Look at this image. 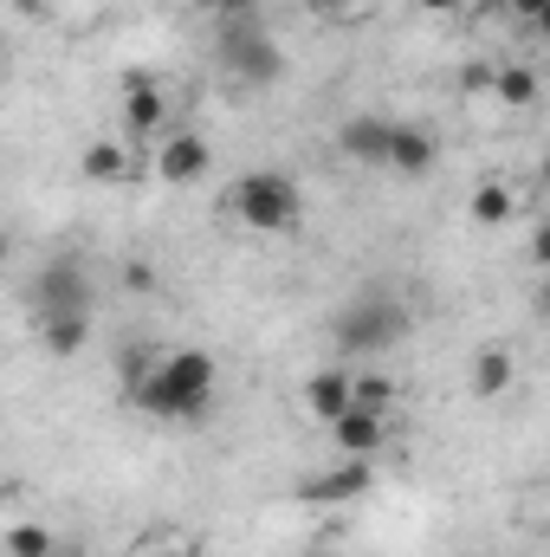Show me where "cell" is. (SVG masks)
<instances>
[{"label":"cell","instance_id":"cell-13","mask_svg":"<svg viewBox=\"0 0 550 557\" xmlns=\"http://www.w3.org/2000/svg\"><path fill=\"white\" fill-rule=\"evenodd\" d=\"M343 409H350V370H343V363H324V370H311V376L298 383V416L304 421L330 428Z\"/></svg>","mask_w":550,"mask_h":557},{"label":"cell","instance_id":"cell-11","mask_svg":"<svg viewBox=\"0 0 550 557\" xmlns=\"http://www.w3.org/2000/svg\"><path fill=\"white\" fill-rule=\"evenodd\" d=\"M137 169H142V149H130L124 137H91L78 149V175L91 188H124V182H137Z\"/></svg>","mask_w":550,"mask_h":557},{"label":"cell","instance_id":"cell-8","mask_svg":"<svg viewBox=\"0 0 550 557\" xmlns=\"http://www.w3.org/2000/svg\"><path fill=\"white\" fill-rule=\"evenodd\" d=\"M330 434V447H337V460H376L389 441H396V416H383V409H363V403H350L343 416L324 428Z\"/></svg>","mask_w":550,"mask_h":557},{"label":"cell","instance_id":"cell-12","mask_svg":"<svg viewBox=\"0 0 550 557\" xmlns=\"http://www.w3.org/2000/svg\"><path fill=\"white\" fill-rule=\"evenodd\" d=\"M440 169V137L427 124H409L396 117V143H389V169L383 175H402V182H427Z\"/></svg>","mask_w":550,"mask_h":557},{"label":"cell","instance_id":"cell-17","mask_svg":"<svg viewBox=\"0 0 550 557\" xmlns=\"http://www.w3.org/2000/svg\"><path fill=\"white\" fill-rule=\"evenodd\" d=\"M0 557H65V539L46 519H13L0 532Z\"/></svg>","mask_w":550,"mask_h":557},{"label":"cell","instance_id":"cell-2","mask_svg":"<svg viewBox=\"0 0 550 557\" xmlns=\"http://www.w3.org/2000/svg\"><path fill=\"white\" fill-rule=\"evenodd\" d=\"M221 214L240 227V234H260V240H285L304 227V182L291 169H247L227 182L221 195Z\"/></svg>","mask_w":550,"mask_h":557},{"label":"cell","instance_id":"cell-7","mask_svg":"<svg viewBox=\"0 0 550 557\" xmlns=\"http://www.w3.org/2000/svg\"><path fill=\"white\" fill-rule=\"evenodd\" d=\"M26 305H33V318H46V311H91V273H85V260H46L33 273Z\"/></svg>","mask_w":550,"mask_h":557},{"label":"cell","instance_id":"cell-21","mask_svg":"<svg viewBox=\"0 0 550 557\" xmlns=\"http://www.w3.org/2000/svg\"><path fill=\"white\" fill-rule=\"evenodd\" d=\"M499 7H505L518 26H545L550 20V0H499Z\"/></svg>","mask_w":550,"mask_h":557},{"label":"cell","instance_id":"cell-4","mask_svg":"<svg viewBox=\"0 0 550 557\" xmlns=\"http://www.w3.org/2000/svg\"><path fill=\"white\" fill-rule=\"evenodd\" d=\"M214 59H221V72H227L234 85H253V91H266V85L285 78V46H278L253 13H227V20H221Z\"/></svg>","mask_w":550,"mask_h":557},{"label":"cell","instance_id":"cell-5","mask_svg":"<svg viewBox=\"0 0 550 557\" xmlns=\"http://www.w3.org/2000/svg\"><path fill=\"white\" fill-rule=\"evenodd\" d=\"M175 131V104H168V85L155 78V72H124V85H117V137L130 143V149H149L155 137H168Z\"/></svg>","mask_w":550,"mask_h":557},{"label":"cell","instance_id":"cell-19","mask_svg":"<svg viewBox=\"0 0 550 557\" xmlns=\"http://www.w3.org/2000/svg\"><path fill=\"white\" fill-rule=\"evenodd\" d=\"M350 403L396 416V409H402V383H396V376H383V370H350Z\"/></svg>","mask_w":550,"mask_h":557},{"label":"cell","instance_id":"cell-10","mask_svg":"<svg viewBox=\"0 0 550 557\" xmlns=\"http://www.w3.org/2000/svg\"><path fill=\"white\" fill-rule=\"evenodd\" d=\"M370 486H376V460H337V467L311 473V480L298 486V499H304V506H357Z\"/></svg>","mask_w":550,"mask_h":557},{"label":"cell","instance_id":"cell-9","mask_svg":"<svg viewBox=\"0 0 550 557\" xmlns=\"http://www.w3.org/2000/svg\"><path fill=\"white\" fill-rule=\"evenodd\" d=\"M389 143H396V117H383V111H357V117H343L337 124V156L343 162H357V169H389Z\"/></svg>","mask_w":550,"mask_h":557},{"label":"cell","instance_id":"cell-20","mask_svg":"<svg viewBox=\"0 0 550 557\" xmlns=\"http://www.w3.org/2000/svg\"><path fill=\"white\" fill-rule=\"evenodd\" d=\"M370 0H304V13L311 20H324V26H337V20H357Z\"/></svg>","mask_w":550,"mask_h":557},{"label":"cell","instance_id":"cell-3","mask_svg":"<svg viewBox=\"0 0 550 557\" xmlns=\"http://www.w3.org/2000/svg\"><path fill=\"white\" fill-rule=\"evenodd\" d=\"M409 305L396 298V292H357L337 318H330V344L343 350V357H383V350H396L402 337H409Z\"/></svg>","mask_w":550,"mask_h":557},{"label":"cell","instance_id":"cell-15","mask_svg":"<svg viewBox=\"0 0 550 557\" xmlns=\"http://www.w3.org/2000/svg\"><path fill=\"white\" fill-rule=\"evenodd\" d=\"M512 383H518V357H512V344H479L473 363H466V389H473V403H499V396H512Z\"/></svg>","mask_w":550,"mask_h":557},{"label":"cell","instance_id":"cell-25","mask_svg":"<svg viewBox=\"0 0 550 557\" xmlns=\"http://www.w3.org/2000/svg\"><path fill=\"white\" fill-rule=\"evenodd\" d=\"M155 557H201L195 545H168V552H155Z\"/></svg>","mask_w":550,"mask_h":557},{"label":"cell","instance_id":"cell-18","mask_svg":"<svg viewBox=\"0 0 550 557\" xmlns=\"http://www.w3.org/2000/svg\"><path fill=\"white\" fill-rule=\"evenodd\" d=\"M492 98H499L505 111H532V104L545 98V78H538L532 65H499V72H492Z\"/></svg>","mask_w":550,"mask_h":557},{"label":"cell","instance_id":"cell-16","mask_svg":"<svg viewBox=\"0 0 550 557\" xmlns=\"http://www.w3.org/2000/svg\"><path fill=\"white\" fill-rule=\"evenodd\" d=\"M91 324H98L91 311H46V318H33V337H39V350H46V357L72 363V357H85Z\"/></svg>","mask_w":550,"mask_h":557},{"label":"cell","instance_id":"cell-6","mask_svg":"<svg viewBox=\"0 0 550 557\" xmlns=\"http://www.w3.org/2000/svg\"><path fill=\"white\" fill-rule=\"evenodd\" d=\"M149 169H155V182H168V188H195V182L214 175V143L201 137L195 124H175L168 137L149 143Z\"/></svg>","mask_w":550,"mask_h":557},{"label":"cell","instance_id":"cell-14","mask_svg":"<svg viewBox=\"0 0 550 557\" xmlns=\"http://www.w3.org/2000/svg\"><path fill=\"white\" fill-rule=\"evenodd\" d=\"M518 188L505 182V175H486V182H473V195H466V227H479V234H499V227H512L518 221Z\"/></svg>","mask_w":550,"mask_h":557},{"label":"cell","instance_id":"cell-1","mask_svg":"<svg viewBox=\"0 0 550 557\" xmlns=\"http://www.w3.org/2000/svg\"><path fill=\"white\" fill-rule=\"evenodd\" d=\"M221 403V363L214 350H162L137 363L124 376V409H137L142 421H162V428H201Z\"/></svg>","mask_w":550,"mask_h":557},{"label":"cell","instance_id":"cell-24","mask_svg":"<svg viewBox=\"0 0 550 557\" xmlns=\"http://www.w3.org/2000/svg\"><path fill=\"white\" fill-rule=\"evenodd\" d=\"M214 7H221V13H260L266 0H214Z\"/></svg>","mask_w":550,"mask_h":557},{"label":"cell","instance_id":"cell-23","mask_svg":"<svg viewBox=\"0 0 550 557\" xmlns=\"http://www.w3.org/2000/svg\"><path fill=\"white\" fill-rule=\"evenodd\" d=\"M124 285H130V292H155V267H149V260H130V267H124Z\"/></svg>","mask_w":550,"mask_h":557},{"label":"cell","instance_id":"cell-26","mask_svg":"<svg viewBox=\"0 0 550 557\" xmlns=\"http://www.w3.org/2000/svg\"><path fill=\"white\" fill-rule=\"evenodd\" d=\"M304 557H324V552H304Z\"/></svg>","mask_w":550,"mask_h":557},{"label":"cell","instance_id":"cell-22","mask_svg":"<svg viewBox=\"0 0 550 557\" xmlns=\"http://www.w3.org/2000/svg\"><path fill=\"white\" fill-rule=\"evenodd\" d=\"M473 0H414V13H427V20H460Z\"/></svg>","mask_w":550,"mask_h":557}]
</instances>
